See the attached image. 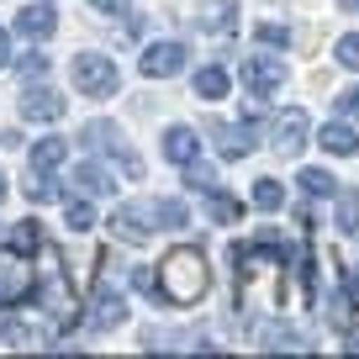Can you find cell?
<instances>
[{
  "instance_id": "6da1fadb",
  "label": "cell",
  "mask_w": 359,
  "mask_h": 359,
  "mask_svg": "<svg viewBox=\"0 0 359 359\" xmlns=\"http://www.w3.org/2000/svg\"><path fill=\"white\" fill-rule=\"evenodd\" d=\"M154 280H158V302L196 306L206 291H212V264H206V254L196 243H180V248H169V254L158 259Z\"/></svg>"
},
{
  "instance_id": "7a4b0ae2",
  "label": "cell",
  "mask_w": 359,
  "mask_h": 359,
  "mask_svg": "<svg viewBox=\"0 0 359 359\" xmlns=\"http://www.w3.org/2000/svg\"><path fill=\"white\" fill-rule=\"evenodd\" d=\"M69 79H74V90H85L90 101H111L116 90H122V69H116L106 53H74Z\"/></svg>"
},
{
  "instance_id": "3957f363",
  "label": "cell",
  "mask_w": 359,
  "mask_h": 359,
  "mask_svg": "<svg viewBox=\"0 0 359 359\" xmlns=\"http://www.w3.org/2000/svg\"><path fill=\"white\" fill-rule=\"evenodd\" d=\"M37 296V275L27 264L22 248H0V306H16V302H32Z\"/></svg>"
},
{
  "instance_id": "277c9868",
  "label": "cell",
  "mask_w": 359,
  "mask_h": 359,
  "mask_svg": "<svg viewBox=\"0 0 359 359\" xmlns=\"http://www.w3.org/2000/svg\"><path fill=\"white\" fill-rule=\"evenodd\" d=\"M306 137H312V116H306L302 106L275 111V122H269V148H275V158H296L306 148Z\"/></svg>"
},
{
  "instance_id": "5b68a950",
  "label": "cell",
  "mask_w": 359,
  "mask_h": 359,
  "mask_svg": "<svg viewBox=\"0 0 359 359\" xmlns=\"http://www.w3.org/2000/svg\"><path fill=\"white\" fill-rule=\"evenodd\" d=\"M243 85H248V95H259V101H275V90L285 85V64L269 58V53L243 58Z\"/></svg>"
},
{
  "instance_id": "8992f818",
  "label": "cell",
  "mask_w": 359,
  "mask_h": 359,
  "mask_svg": "<svg viewBox=\"0 0 359 359\" xmlns=\"http://www.w3.org/2000/svg\"><path fill=\"white\" fill-rule=\"evenodd\" d=\"M85 143L101 148V154H111L127 175H143V164H137V154L127 148V137H122V127H116V122H90V127H85Z\"/></svg>"
},
{
  "instance_id": "52a82bcc",
  "label": "cell",
  "mask_w": 359,
  "mask_h": 359,
  "mask_svg": "<svg viewBox=\"0 0 359 359\" xmlns=\"http://www.w3.org/2000/svg\"><path fill=\"white\" fill-rule=\"evenodd\" d=\"M185 64H191L185 43H148V48H143V58H137L143 79H169V74H180Z\"/></svg>"
},
{
  "instance_id": "ba28073f",
  "label": "cell",
  "mask_w": 359,
  "mask_h": 359,
  "mask_svg": "<svg viewBox=\"0 0 359 359\" xmlns=\"http://www.w3.org/2000/svg\"><path fill=\"white\" fill-rule=\"evenodd\" d=\"M16 111L27 116V122H58L64 116V90H53V85H27L22 90V101H16Z\"/></svg>"
},
{
  "instance_id": "9c48e42d",
  "label": "cell",
  "mask_w": 359,
  "mask_h": 359,
  "mask_svg": "<svg viewBox=\"0 0 359 359\" xmlns=\"http://www.w3.org/2000/svg\"><path fill=\"white\" fill-rule=\"evenodd\" d=\"M164 158L169 164H191V158H201V133L196 127H164Z\"/></svg>"
},
{
  "instance_id": "30bf717a",
  "label": "cell",
  "mask_w": 359,
  "mask_h": 359,
  "mask_svg": "<svg viewBox=\"0 0 359 359\" xmlns=\"http://www.w3.org/2000/svg\"><path fill=\"white\" fill-rule=\"evenodd\" d=\"M196 27H201V32H212V37L233 32V27H238V0H201Z\"/></svg>"
},
{
  "instance_id": "8fae6325",
  "label": "cell",
  "mask_w": 359,
  "mask_h": 359,
  "mask_svg": "<svg viewBox=\"0 0 359 359\" xmlns=\"http://www.w3.org/2000/svg\"><path fill=\"white\" fill-rule=\"evenodd\" d=\"M16 32L32 37V43H48V37L58 32V16L48 11V0H37V6H27V11L16 16Z\"/></svg>"
},
{
  "instance_id": "7c38bea8",
  "label": "cell",
  "mask_w": 359,
  "mask_h": 359,
  "mask_svg": "<svg viewBox=\"0 0 359 359\" xmlns=\"http://www.w3.org/2000/svg\"><path fill=\"white\" fill-rule=\"evenodd\" d=\"M212 133H217V148H222V158H248V154H254V127H248V122H217L212 127Z\"/></svg>"
},
{
  "instance_id": "4fadbf2b",
  "label": "cell",
  "mask_w": 359,
  "mask_h": 359,
  "mask_svg": "<svg viewBox=\"0 0 359 359\" xmlns=\"http://www.w3.org/2000/svg\"><path fill=\"white\" fill-rule=\"evenodd\" d=\"M317 148H323V154H338V158H354L359 154V133L348 122H327V127H317Z\"/></svg>"
},
{
  "instance_id": "5bb4252c",
  "label": "cell",
  "mask_w": 359,
  "mask_h": 359,
  "mask_svg": "<svg viewBox=\"0 0 359 359\" xmlns=\"http://www.w3.org/2000/svg\"><path fill=\"white\" fill-rule=\"evenodd\" d=\"M148 222H154V217H143V212H133V206H122V212H111V238H122V243H143L148 238Z\"/></svg>"
},
{
  "instance_id": "9a60e30c",
  "label": "cell",
  "mask_w": 359,
  "mask_h": 359,
  "mask_svg": "<svg viewBox=\"0 0 359 359\" xmlns=\"http://www.w3.org/2000/svg\"><path fill=\"white\" fill-rule=\"evenodd\" d=\"M227 90H233V74H227L222 64H206V69H196V95H201V101H222Z\"/></svg>"
},
{
  "instance_id": "2e32d148",
  "label": "cell",
  "mask_w": 359,
  "mask_h": 359,
  "mask_svg": "<svg viewBox=\"0 0 359 359\" xmlns=\"http://www.w3.org/2000/svg\"><path fill=\"white\" fill-rule=\"evenodd\" d=\"M116 323H127V302L111 296V291H101L90 302V327H116Z\"/></svg>"
},
{
  "instance_id": "e0dca14e",
  "label": "cell",
  "mask_w": 359,
  "mask_h": 359,
  "mask_svg": "<svg viewBox=\"0 0 359 359\" xmlns=\"http://www.w3.org/2000/svg\"><path fill=\"white\" fill-rule=\"evenodd\" d=\"M206 217H212V222H222V227H238L243 222V201H233V196L227 191H206Z\"/></svg>"
},
{
  "instance_id": "ac0fdd59",
  "label": "cell",
  "mask_w": 359,
  "mask_h": 359,
  "mask_svg": "<svg viewBox=\"0 0 359 359\" xmlns=\"http://www.w3.org/2000/svg\"><path fill=\"white\" fill-rule=\"evenodd\" d=\"M148 217H154L158 227H191V206H185V201H175V196H158Z\"/></svg>"
},
{
  "instance_id": "d6986e66",
  "label": "cell",
  "mask_w": 359,
  "mask_h": 359,
  "mask_svg": "<svg viewBox=\"0 0 359 359\" xmlns=\"http://www.w3.org/2000/svg\"><path fill=\"white\" fill-rule=\"evenodd\" d=\"M74 185H79V191H85V196H111V175H106V169L95 164V158L74 169Z\"/></svg>"
},
{
  "instance_id": "ffe728a7",
  "label": "cell",
  "mask_w": 359,
  "mask_h": 359,
  "mask_svg": "<svg viewBox=\"0 0 359 359\" xmlns=\"http://www.w3.org/2000/svg\"><path fill=\"white\" fill-rule=\"evenodd\" d=\"M64 137H43V143H32V169H48V175H53L58 164H64Z\"/></svg>"
},
{
  "instance_id": "44dd1931",
  "label": "cell",
  "mask_w": 359,
  "mask_h": 359,
  "mask_svg": "<svg viewBox=\"0 0 359 359\" xmlns=\"http://www.w3.org/2000/svg\"><path fill=\"white\" fill-rule=\"evenodd\" d=\"M285 206V185L280 180H259L254 185V212H280Z\"/></svg>"
},
{
  "instance_id": "7402d4cb",
  "label": "cell",
  "mask_w": 359,
  "mask_h": 359,
  "mask_svg": "<svg viewBox=\"0 0 359 359\" xmlns=\"http://www.w3.org/2000/svg\"><path fill=\"white\" fill-rule=\"evenodd\" d=\"M296 185H302L306 196H338V180L327 175V169H302V175H296Z\"/></svg>"
},
{
  "instance_id": "603a6c76",
  "label": "cell",
  "mask_w": 359,
  "mask_h": 359,
  "mask_svg": "<svg viewBox=\"0 0 359 359\" xmlns=\"http://www.w3.org/2000/svg\"><path fill=\"white\" fill-rule=\"evenodd\" d=\"M11 248L37 254V248H43V222H32V217H27V222H16V227H11Z\"/></svg>"
},
{
  "instance_id": "cb8c5ba5",
  "label": "cell",
  "mask_w": 359,
  "mask_h": 359,
  "mask_svg": "<svg viewBox=\"0 0 359 359\" xmlns=\"http://www.w3.org/2000/svg\"><path fill=\"white\" fill-rule=\"evenodd\" d=\"M338 233L359 238V191H344V196H338Z\"/></svg>"
},
{
  "instance_id": "d4e9b609",
  "label": "cell",
  "mask_w": 359,
  "mask_h": 359,
  "mask_svg": "<svg viewBox=\"0 0 359 359\" xmlns=\"http://www.w3.org/2000/svg\"><path fill=\"white\" fill-rule=\"evenodd\" d=\"M64 222L74 227V233H90V227H95V206H90V201H69L64 206Z\"/></svg>"
},
{
  "instance_id": "484cf974",
  "label": "cell",
  "mask_w": 359,
  "mask_h": 359,
  "mask_svg": "<svg viewBox=\"0 0 359 359\" xmlns=\"http://www.w3.org/2000/svg\"><path fill=\"white\" fill-rule=\"evenodd\" d=\"M27 196H32V201H53L58 196V185L48 180V169H32V175H27Z\"/></svg>"
},
{
  "instance_id": "4316f807",
  "label": "cell",
  "mask_w": 359,
  "mask_h": 359,
  "mask_svg": "<svg viewBox=\"0 0 359 359\" xmlns=\"http://www.w3.org/2000/svg\"><path fill=\"white\" fill-rule=\"evenodd\" d=\"M259 344H264V348H296V354H302V348H312L306 338H296V333H280V327H275V333H264Z\"/></svg>"
},
{
  "instance_id": "83f0119b",
  "label": "cell",
  "mask_w": 359,
  "mask_h": 359,
  "mask_svg": "<svg viewBox=\"0 0 359 359\" xmlns=\"http://www.w3.org/2000/svg\"><path fill=\"white\" fill-rule=\"evenodd\" d=\"M333 53H338V64H344V69H359V32L338 37V48H333Z\"/></svg>"
},
{
  "instance_id": "f1b7e54d",
  "label": "cell",
  "mask_w": 359,
  "mask_h": 359,
  "mask_svg": "<svg viewBox=\"0 0 359 359\" xmlns=\"http://www.w3.org/2000/svg\"><path fill=\"white\" fill-rule=\"evenodd\" d=\"M259 43H264V48H285V43H291V27L264 22V27H259Z\"/></svg>"
},
{
  "instance_id": "f546056e",
  "label": "cell",
  "mask_w": 359,
  "mask_h": 359,
  "mask_svg": "<svg viewBox=\"0 0 359 359\" xmlns=\"http://www.w3.org/2000/svg\"><path fill=\"white\" fill-rule=\"evenodd\" d=\"M16 74H22V79H43L48 74V58L43 53H27L22 64H16Z\"/></svg>"
},
{
  "instance_id": "4dcf8cb0",
  "label": "cell",
  "mask_w": 359,
  "mask_h": 359,
  "mask_svg": "<svg viewBox=\"0 0 359 359\" xmlns=\"http://www.w3.org/2000/svg\"><path fill=\"white\" fill-rule=\"evenodd\" d=\"M90 6L106 11V16H127V11H133V0H90Z\"/></svg>"
},
{
  "instance_id": "1f68e13d",
  "label": "cell",
  "mask_w": 359,
  "mask_h": 359,
  "mask_svg": "<svg viewBox=\"0 0 359 359\" xmlns=\"http://www.w3.org/2000/svg\"><path fill=\"white\" fill-rule=\"evenodd\" d=\"M338 111H344V116H359V90H344V95H338Z\"/></svg>"
},
{
  "instance_id": "d6a6232c",
  "label": "cell",
  "mask_w": 359,
  "mask_h": 359,
  "mask_svg": "<svg viewBox=\"0 0 359 359\" xmlns=\"http://www.w3.org/2000/svg\"><path fill=\"white\" fill-rule=\"evenodd\" d=\"M0 69H11V32L0 27Z\"/></svg>"
},
{
  "instance_id": "836d02e7",
  "label": "cell",
  "mask_w": 359,
  "mask_h": 359,
  "mask_svg": "<svg viewBox=\"0 0 359 359\" xmlns=\"http://www.w3.org/2000/svg\"><path fill=\"white\" fill-rule=\"evenodd\" d=\"M344 302H348V306H359V275H348V285H344Z\"/></svg>"
},
{
  "instance_id": "e575fe53",
  "label": "cell",
  "mask_w": 359,
  "mask_h": 359,
  "mask_svg": "<svg viewBox=\"0 0 359 359\" xmlns=\"http://www.w3.org/2000/svg\"><path fill=\"white\" fill-rule=\"evenodd\" d=\"M344 348H348V354H359V333H348V338H344Z\"/></svg>"
},
{
  "instance_id": "d590c367",
  "label": "cell",
  "mask_w": 359,
  "mask_h": 359,
  "mask_svg": "<svg viewBox=\"0 0 359 359\" xmlns=\"http://www.w3.org/2000/svg\"><path fill=\"white\" fill-rule=\"evenodd\" d=\"M338 6H344V11H359V0H338Z\"/></svg>"
},
{
  "instance_id": "8d00e7d4",
  "label": "cell",
  "mask_w": 359,
  "mask_h": 359,
  "mask_svg": "<svg viewBox=\"0 0 359 359\" xmlns=\"http://www.w3.org/2000/svg\"><path fill=\"white\" fill-rule=\"evenodd\" d=\"M0 201H6V175H0Z\"/></svg>"
}]
</instances>
